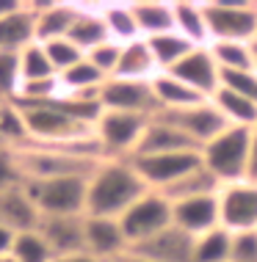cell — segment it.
Masks as SVG:
<instances>
[{
	"label": "cell",
	"instance_id": "cell-1",
	"mask_svg": "<svg viewBox=\"0 0 257 262\" xmlns=\"http://www.w3.org/2000/svg\"><path fill=\"white\" fill-rule=\"evenodd\" d=\"M147 190L149 188L127 158H105L89 177L86 215L122 218Z\"/></svg>",
	"mask_w": 257,
	"mask_h": 262
},
{
	"label": "cell",
	"instance_id": "cell-2",
	"mask_svg": "<svg viewBox=\"0 0 257 262\" xmlns=\"http://www.w3.org/2000/svg\"><path fill=\"white\" fill-rule=\"evenodd\" d=\"M249 138L252 130L249 127H227L219 133L210 144H205L199 155H202V166L221 182V188L230 182L246 180V163H249Z\"/></svg>",
	"mask_w": 257,
	"mask_h": 262
},
{
	"label": "cell",
	"instance_id": "cell-3",
	"mask_svg": "<svg viewBox=\"0 0 257 262\" xmlns=\"http://www.w3.org/2000/svg\"><path fill=\"white\" fill-rule=\"evenodd\" d=\"M28 196L39 215H86L89 177H58V180H25Z\"/></svg>",
	"mask_w": 257,
	"mask_h": 262
},
{
	"label": "cell",
	"instance_id": "cell-4",
	"mask_svg": "<svg viewBox=\"0 0 257 262\" xmlns=\"http://www.w3.org/2000/svg\"><path fill=\"white\" fill-rule=\"evenodd\" d=\"M205 6L210 45L213 41H246L257 39V3L254 0H213Z\"/></svg>",
	"mask_w": 257,
	"mask_h": 262
},
{
	"label": "cell",
	"instance_id": "cell-5",
	"mask_svg": "<svg viewBox=\"0 0 257 262\" xmlns=\"http://www.w3.org/2000/svg\"><path fill=\"white\" fill-rule=\"evenodd\" d=\"M119 224H122V232H125L127 243H130V249H133V246L144 243V240L161 235L163 229L174 226L171 202L163 193H158V190H147V193L119 218Z\"/></svg>",
	"mask_w": 257,
	"mask_h": 262
},
{
	"label": "cell",
	"instance_id": "cell-6",
	"mask_svg": "<svg viewBox=\"0 0 257 262\" xmlns=\"http://www.w3.org/2000/svg\"><path fill=\"white\" fill-rule=\"evenodd\" d=\"M152 116L141 113H122V111H103L94 127V136L103 146L105 158H130L144 136Z\"/></svg>",
	"mask_w": 257,
	"mask_h": 262
},
{
	"label": "cell",
	"instance_id": "cell-7",
	"mask_svg": "<svg viewBox=\"0 0 257 262\" xmlns=\"http://www.w3.org/2000/svg\"><path fill=\"white\" fill-rule=\"evenodd\" d=\"M133 163V168L144 180L149 190H169L174 182H180L185 174H191L194 168L202 166V155L199 149L191 152H169V155H147V158H127Z\"/></svg>",
	"mask_w": 257,
	"mask_h": 262
},
{
	"label": "cell",
	"instance_id": "cell-8",
	"mask_svg": "<svg viewBox=\"0 0 257 262\" xmlns=\"http://www.w3.org/2000/svg\"><path fill=\"white\" fill-rule=\"evenodd\" d=\"M221 226L227 232H254L257 229V185L254 182H230L219 190Z\"/></svg>",
	"mask_w": 257,
	"mask_h": 262
},
{
	"label": "cell",
	"instance_id": "cell-9",
	"mask_svg": "<svg viewBox=\"0 0 257 262\" xmlns=\"http://www.w3.org/2000/svg\"><path fill=\"white\" fill-rule=\"evenodd\" d=\"M155 116H163L169 124H174L183 136H188L194 141L196 149H202L205 144H210L219 133H224L230 122L221 116V111L213 105V100L194 105V108H185V111H166V113H155Z\"/></svg>",
	"mask_w": 257,
	"mask_h": 262
},
{
	"label": "cell",
	"instance_id": "cell-10",
	"mask_svg": "<svg viewBox=\"0 0 257 262\" xmlns=\"http://www.w3.org/2000/svg\"><path fill=\"white\" fill-rule=\"evenodd\" d=\"M100 102L103 111H122V113H141V116H155L158 102H155L149 80H122V77H108L100 89Z\"/></svg>",
	"mask_w": 257,
	"mask_h": 262
},
{
	"label": "cell",
	"instance_id": "cell-11",
	"mask_svg": "<svg viewBox=\"0 0 257 262\" xmlns=\"http://www.w3.org/2000/svg\"><path fill=\"white\" fill-rule=\"evenodd\" d=\"M169 75L180 77L185 86L199 91L205 100H213L216 91L221 89V69H219L216 58H213L210 47H194Z\"/></svg>",
	"mask_w": 257,
	"mask_h": 262
},
{
	"label": "cell",
	"instance_id": "cell-12",
	"mask_svg": "<svg viewBox=\"0 0 257 262\" xmlns=\"http://www.w3.org/2000/svg\"><path fill=\"white\" fill-rule=\"evenodd\" d=\"M171 218L174 226L183 229L191 237H202L208 232L221 226V210H219V193L213 196H196V199L171 202Z\"/></svg>",
	"mask_w": 257,
	"mask_h": 262
},
{
	"label": "cell",
	"instance_id": "cell-13",
	"mask_svg": "<svg viewBox=\"0 0 257 262\" xmlns=\"http://www.w3.org/2000/svg\"><path fill=\"white\" fill-rule=\"evenodd\" d=\"M86 251L91 254L100 262H113L122 259L127 251H130V243H127L122 224L119 218H94L86 215Z\"/></svg>",
	"mask_w": 257,
	"mask_h": 262
},
{
	"label": "cell",
	"instance_id": "cell-14",
	"mask_svg": "<svg viewBox=\"0 0 257 262\" xmlns=\"http://www.w3.org/2000/svg\"><path fill=\"white\" fill-rule=\"evenodd\" d=\"M36 229L55 257L86 251V215H42Z\"/></svg>",
	"mask_w": 257,
	"mask_h": 262
},
{
	"label": "cell",
	"instance_id": "cell-15",
	"mask_svg": "<svg viewBox=\"0 0 257 262\" xmlns=\"http://www.w3.org/2000/svg\"><path fill=\"white\" fill-rule=\"evenodd\" d=\"M194 240L196 237L185 235L183 229L169 226L161 235L133 246L127 254H135V257H144V259H152V262H191L194 259Z\"/></svg>",
	"mask_w": 257,
	"mask_h": 262
},
{
	"label": "cell",
	"instance_id": "cell-16",
	"mask_svg": "<svg viewBox=\"0 0 257 262\" xmlns=\"http://www.w3.org/2000/svg\"><path fill=\"white\" fill-rule=\"evenodd\" d=\"M196 149L194 141L183 136L174 124H169L163 116H152L141 136L139 146L130 158H147V155H169V152H191Z\"/></svg>",
	"mask_w": 257,
	"mask_h": 262
},
{
	"label": "cell",
	"instance_id": "cell-17",
	"mask_svg": "<svg viewBox=\"0 0 257 262\" xmlns=\"http://www.w3.org/2000/svg\"><path fill=\"white\" fill-rule=\"evenodd\" d=\"M33 14H36V41H55L67 39L72 31L81 6L75 3H31Z\"/></svg>",
	"mask_w": 257,
	"mask_h": 262
},
{
	"label": "cell",
	"instance_id": "cell-18",
	"mask_svg": "<svg viewBox=\"0 0 257 262\" xmlns=\"http://www.w3.org/2000/svg\"><path fill=\"white\" fill-rule=\"evenodd\" d=\"M39 210L33 199L28 196L25 185L19 182V185H14L9 190H3L0 193V224L9 226L11 232H31L39 226Z\"/></svg>",
	"mask_w": 257,
	"mask_h": 262
},
{
	"label": "cell",
	"instance_id": "cell-19",
	"mask_svg": "<svg viewBox=\"0 0 257 262\" xmlns=\"http://www.w3.org/2000/svg\"><path fill=\"white\" fill-rule=\"evenodd\" d=\"M155 94V102H158V113L166 111H185V108H194V105L208 102L199 91H194L191 86H185L180 77L169 75V72H158L149 80Z\"/></svg>",
	"mask_w": 257,
	"mask_h": 262
},
{
	"label": "cell",
	"instance_id": "cell-20",
	"mask_svg": "<svg viewBox=\"0 0 257 262\" xmlns=\"http://www.w3.org/2000/svg\"><path fill=\"white\" fill-rule=\"evenodd\" d=\"M36 41V14L31 3H23L14 14L0 19V53H23Z\"/></svg>",
	"mask_w": 257,
	"mask_h": 262
},
{
	"label": "cell",
	"instance_id": "cell-21",
	"mask_svg": "<svg viewBox=\"0 0 257 262\" xmlns=\"http://www.w3.org/2000/svg\"><path fill=\"white\" fill-rule=\"evenodd\" d=\"M155 75H158V67H155L147 39H135L122 45V55H119V67L113 77H122V80H152Z\"/></svg>",
	"mask_w": 257,
	"mask_h": 262
},
{
	"label": "cell",
	"instance_id": "cell-22",
	"mask_svg": "<svg viewBox=\"0 0 257 262\" xmlns=\"http://www.w3.org/2000/svg\"><path fill=\"white\" fill-rule=\"evenodd\" d=\"M133 17H135V25H139L141 39L174 31V3H161V0L133 3Z\"/></svg>",
	"mask_w": 257,
	"mask_h": 262
},
{
	"label": "cell",
	"instance_id": "cell-23",
	"mask_svg": "<svg viewBox=\"0 0 257 262\" xmlns=\"http://www.w3.org/2000/svg\"><path fill=\"white\" fill-rule=\"evenodd\" d=\"M174 31L188 39L194 47H210L208 19H205L202 3H188V0L174 3Z\"/></svg>",
	"mask_w": 257,
	"mask_h": 262
},
{
	"label": "cell",
	"instance_id": "cell-24",
	"mask_svg": "<svg viewBox=\"0 0 257 262\" xmlns=\"http://www.w3.org/2000/svg\"><path fill=\"white\" fill-rule=\"evenodd\" d=\"M147 45H149V53H152V58H155L158 72H171L185 55L194 50V45L185 36H180L177 31L161 33V36H149Z\"/></svg>",
	"mask_w": 257,
	"mask_h": 262
},
{
	"label": "cell",
	"instance_id": "cell-25",
	"mask_svg": "<svg viewBox=\"0 0 257 262\" xmlns=\"http://www.w3.org/2000/svg\"><path fill=\"white\" fill-rule=\"evenodd\" d=\"M67 39L81 47L83 53H91L94 47L105 45L111 36H108V28H105V19H103V14H100V9L89 11L81 6V14H77V19H75V25H72V31H69Z\"/></svg>",
	"mask_w": 257,
	"mask_h": 262
},
{
	"label": "cell",
	"instance_id": "cell-26",
	"mask_svg": "<svg viewBox=\"0 0 257 262\" xmlns=\"http://www.w3.org/2000/svg\"><path fill=\"white\" fill-rule=\"evenodd\" d=\"M219 190H221V182L205 166H199L191 174H185L180 182H174L169 190H163V196L169 202H183V199H196V196H213Z\"/></svg>",
	"mask_w": 257,
	"mask_h": 262
},
{
	"label": "cell",
	"instance_id": "cell-27",
	"mask_svg": "<svg viewBox=\"0 0 257 262\" xmlns=\"http://www.w3.org/2000/svg\"><path fill=\"white\" fill-rule=\"evenodd\" d=\"M100 14H103L108 36L113 41L127 45V41L141 39L139 25H135V17H133V3H105L100 6Z\"/></svg>",
	"mask_w": 257,
	"mask_h": 262
},
{
	"label": "cell",
	"instance_id": "cell-28",
	"mask_svg": "<svg viewBox=\"0 0 257 262\" xmlns=\"http://www.w3.org/2000/svg\"><path fill=\"white\" fill-rule=\"evenodd\" d=\"M213 105L221 111V116L227 119L232 127H257V102L246 100V97L235 94V91L219 89L213 97Z\"/></svg>",
	"mask_w": 257,
	"mask_h": 262
},
{
	"label": "cell",
	"instance_id": "cell-29",
	"mask_svg": "<svg viewBox=\"0 0 257 262\" xmlns=\"http://www.w3.org/2000/svg\"><path fill=\"white\" fill-rule=\"evenodd\" d=\"M105 80H108V77L100 72L89 58H83L81 63H75L72 69H67V72L58 75L64 94H97Z\"/></svg>",
	"mask_w": 257,
	"mask_h": 262
},
{
	"label": "cell",
	"instance_id": "cell-30",
	"mask_svg": "<svg viewBox=\"0 0 257 262\" xmlns=\"http://www.w3.org/2000/svg\"><path fill=\"white\" fill-rule=\"evenodd\" d=\"M0 136L9 152H17L31 144V133H28L25 113L17 102H0Z\"/></svg>",
	"mask_w": 257,
	"mask_h": 262
},
{
	"label": "cell",
	"instance_id": "cell-31",
	"mask_svg": "<svg viewBox=\"0 0 257 262\" xmlns=\"http://www.w3.org/2000/svg\"><path fill=\"white\" fill-rule=\"evenodd\" d=\"M210 53L221 72H249V69H254V45H246V41H213Z\"/></svg>",
	"mask_w": 257,
	"mask_h": 262
},
{
	"label": "cell",
	"instance_id": "cell-32",
	"mask_svg": "<svg viewBox=\"0 0 257 262\" xmlns=\"http://www.w3.org/2000/svg\"><path fill=\"white\" fill-rule=\"evenodd\" d=\"M230 251H232V232L219 226V229L194 240V259L191 262H230Z\"/></svg>",
	"mask_w": 257,
	"mask_h": 262
},
{
	"label": "cell",
	"instance_id": "cell-33",
	"mask_svg": "<svg viewBox=\"0 0 257 262\" xmlns=\"http://www.w3.org/2000/svg\"><path fill=\"white\" fill-rule=\"evenodd\" d=\"M19 69H23V83L28 80H50V77H58L55 67L47 58V50L42 41H33L28 45L23 53H19Z\"/></svg>",
	"mask_w": 257,
	"mask_h": 262
},
{
	"label": "cell",
	"instance_id": "cell-34",
	"mask_svg": "<svg viewBox=\"0 0 257 262\" xmlns=\"http://www.w3.org/2000/svg\"><path fill=\"white\" fill-rule=\"evenodd\" d=\"M11 257L17 262H53L55 254L47 246V240L39 235V229H31V232H19L17 235Z\"/></svg>",
	"mask_w": 257,
	"mask_h": 262
},
{
	"label": "cell",
	"instance_id": "cell-35",
	"mask_svg": "<svg viewBox=\"0 0 257 262\" xmlns=\"http://www.w3.org/2000/svg\"><path fill=\"white\" fill-rule=\"evenodd\" d=\"M19 86H23L19 53H0V102L17 100Z\"/></svg>",
	"mask_w": 257,
	"mask_h": 262
},
{
	"label": "cell",
	"instance_id": "cell-36",
	"mask_svg": "<svg viewBox=\"0 0 257 262\" xmlns=\"http://www.w3.org/2000/svg\"><path fill=\"white\" fill-rule=\"evenodd\" d=\"M45 50H47V58H50V63L55 67V72H58V75L67 72V69H72L75 63H81L86 58V53L77 45H72L69 39L45 41Z\"/></svg>",
	"mask_w": 257,
	"mask_h": 262
},
{
	"label": "cell",
	"instance_id": "cell-37",
	"mask_svg": "<svg viewBox=\"0 0 257 262\" xmlns=\"http://www.w3.org/2000/svg\"><path fill=\"white\" fill-rule=\"evenodd\" d=\"M119 55H122V45L113 41V39H108L105 45H100L91 53H86V58L94 63L105 77H113V75H116V67H119Z\"/></svg>",
	"mask_w": 257,
	"mask_h": 262
},
{
	"label": "cell",
	"instance_id": "cell-38",
	"mask_svg": "<svg viewBox=\"0 0 257 262\" xmlns=\"http://www.w3.org/2000/svg\"><path fill=\"white\" fill-rule=\"evenodd\" d=\"M221 89L235 91V94L246 97V100L257 102V72H221Z\"/></svg>",
	"mask_w": 257,
	"mask_h": 262
},
{
	"label": "cell",
	"instance_id": "cell-39",
	"mask_svg": "<svg viewBox=\"0 0 257 262\" xmlns=\"http://www.w3.org/2000/svg\"><path fill=\"white\" fill-rule=\"evenodd\" d=\"M230 262H257V229L254 232H235Z\"/></svg>",
	"mask_w": 257,
	"mask_h": 262
},
{
	"label": "cell",
	"instance_id": "cell-40",
	"mask_svg": "<svg viewBox=\"0 0 257 262\" xmlns=\"http://www.w3.org/2000/svg\"><path fill=\"white\" fill-rule=\"evenodd\" d=\"M19 182H23V171L17 166V158H14V152L3 149L0 152V193L19 185Z\"/></svg>",
	"mask_w": 257,
	"mask_h": 262
},
{
	"label": "cell",
	"instance_id": "cell-41",
	"mask_svg": "<svg viewBox=\"0 0 257 262\" xmlns=\"http://www.w3.org/2000/svg\"><path fill=\"white\" fill-rule=\"evenodd\" d=\"M246 182L257 185V127H252V138H249V163H246Z\"/></svg>",
	"mask_w": 257,
	"mask_h": 262
},
{
	"label": "cell",
	"instance_id": "cell-42",
	"mask_svg": "<svg viewBox=\"0 0 257 262\" xmlns=\"http://www.w3.org/2000/svg\"><path fill=\"white\" fill-rule=\"evenodd\" d=\"M14 240H17V232H11L9 226H3V224H0V257L11 254V249H14Z\"/></svg>",
	"mask_w": 257,
	"mask_h": 262
},
{
	"label": "cell",
	"instance_id": "cell-43",
	"mask_svg": "<svg viewBox=\"0 0 257 262\" xmlns=\"http://www.w3.org/2000/svg\"><path fill=\"white\" fill-rule=\"evenodd\" d=\"M53 262H100V259H94L89 251H81V254H67V257H55Z\"/></svg>",
	"mask_w": 257,
	"mask_h": 262
},
{
	"label": "cell",
	"instance_id": "cell-44",
	"mask_svg": "<svg viewBox=\"0 0 257 262\" xmlns=\"http://www.w3.org/2000/svg\"><path fill=\"white\" fill-rule=\"evenodd\" d=\"M19 6H23V3H17V0H0V19L9 17V14H14Z\"/></svg>",
	"mask_w": 257,
	"mask_h": 262
},
{
	"label": "cell",
	"instance_id": "cell-45",
	"mask_svg": "<svg viewBox=\"0 0 257 262\" xmlns=\"http://www.w3.org/2000/svg\"><path fill=\"white\" fill-rule=\"evenodd\" d=\"M125 262H152V259H144V257H135V254H125Z\"/></svg>",
	"mask_w": 257,
	"mask_h": 262
},
{
	"label": "cell",
	"instance_id": "cell-46",
	"mask_svg": "<svg viewBox=\"0 0 257 262\" xmlns=\"http://www.w3.org/2000/svg\"><path fill=\"white\" fill-rule=\"evenodd\" d=\"M0 262H17V259H14L11 254H6V257H0Z\"/></svg>",
	"mask_w": 257,
	"mask_h": 262
},
{
	"label": "cell",
	"instance_id": "cell-47",
	"mask_svg": "<svg viewBox=\"0 0 257 262\" xmlns=\"http://www.w3.org/2000/svg\"><path fill=\"white\" fill-rule=\"evenodd\" d=\"M254 72H257V45H254Z\"/></svg>",
	"mask_w": 257,
	"mask_h": 262
},
{
	"label": "cell",
	"instance_id": "cell-48",
	"mask_svg": "<svg viewBox=\"0 0 257 262\" xmlns=\"http://www.w3.org/2000/svg\"><path fill=\"white\" fill-rule=\"evenodd\" d=\"M6 149V144H3V136H0V152H3Z\"/></svg>",
	"mask_w": 257,
	"mask_h": 262
},
{
	"label": "cell",
	"instance_id": "cell-49",
	"mask_svg": "<svg viewBox=\"0 0 257 262\" xmlns=\"http://www.w3.org/2000/svg\"><path fill=\"white\" fill-rule=\"evenodd\" d=\"M113 262H125V257H122V259H113Z\"/></svg>",
	"mask_w": 257,
	"mask_h": 262
},
{
	"label": "cell",
	"instance_id": "cell-50",
	"mask_svg": "<svg viewBox=\"0 0 257 262\" xmlns=\"http://www.w3.org/2000/svg\"><path fill=\"white\" fill-rule=\"evenodd\" d=\"M254 45H257V39H254Z\"/></svg>",
	"mask_w": 257,
	"mask_h": 262
}]
</instances>
